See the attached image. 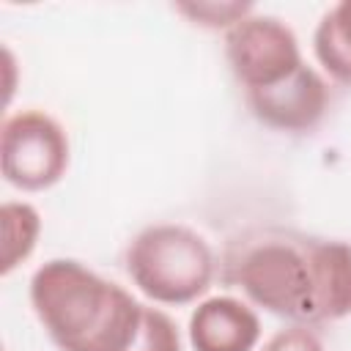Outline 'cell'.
<instances>
[{
	"mask_svg": "<svg viewBox=\"0 0 351 351\" xmlns=\"http://www.w3.org/2000/svg\"><path fill=\"white\" fill-rule=\"evenodd\" d=\"M225 280L269 315L288 324H332L351 315V241L293 228L239 236Z\"/></svg>",
	"mask_w": 351,
	"mask_h": 351,
	"instance_id": "1",
	"label": "cell"
},
{
	"mask_svg": "<svg viewBox=\"0 0 351 351\" xmlns=\"http://www.w3.org/2000/svg\"><path fill=\"white\" fill-rule=\"evenodd\" d=\"M27 296L58 351H129L145 307L77 258L44 261L30 277Z\"/></svg>",
	"mask_w": 351,
	"mask_h": 351,
	"instance_id": "2",
	"label": "cell"
},
{
	"mask_svg": "<svg viewBox=\"0 0 351 351\" xmlns=\"http://www.w3.org/2000/svg\"><path fill=\"white\" fill-rule=\"evenodd\" d=\"M132 285L151 302L181 307L200 302L217 271V258L206 236L181 222L143 228L123 252Z\"/></svg>",
	"mask_w": 351,
	"mask_h": 351,
	"instance_id": "3",
	"label": "cell"
},
{
	"mask_svg": "<svg viewBox=\"0 0 351 351\" xmlns=\"http://www.w3.org/2000/svg\"><path fill=\"white\" fill-rule=\"evenodd\" d=\"M71 145L63 123L36 107L8 112L0 126V170L19 192H44L63 181Z\"/></svg>",
	"mask_w": 351,
	"mask_h": 351,
	"instance_id": "4",
	"label": "cell"
},
{
	"mask_svg": "<svg viewBox=\"0 0 351 351\" xmlns=\"http://www.w3.org/2000/svg\"><path fill=\"white\" fill-rule=\"evenodd\" d=\"M225 60L244 93L269 90L307 63L293 27L258 11L225 33Z\"/></svg>",
	"mask_w": 351,
	"mask_h": 351,
	"instance_id": "5",
	"label": "cell"
},
{
	"mask_svg": "<svg viewBox=\"0 0 351 351\" xmlns=\"http://www.w3.org/2000/svg\"><path fill=\"white\" fill-rule=\"evenodd\" d=\"M244 101L261 126L282 134H304L313 132L329 110V82L318 69L304 63L280 85L244 93Z\"/></svg>",
	"mask_w": 351,
	"mask_h": 351,
	"instance_id": "6",
	"label": "cell"
},
{
	"mask_svg": "<svg viewBox=\"0 0 351 351\" xmlns=\"http://www.w3.org/2000/svg\"><path fill=\"white\" fill-rule=\"evenodd\" d=\"M186 340L192 351H258L261 315L247 299L206 296L189 313Z\"/></svg>",
	"mask_w": 351,
	"mask_h": 351,
	"instance_id": "7",
	"label": "cell"
},
{
	"mask_svg": "<svg viewBox=\"0 0 351 351\" xmlns=\"http://www.w3.org/2000/svg\"><path fill=\"white\" fill-rule=\"evenodd\" d=\"M313 55L326 77L351 85V0L324 11L313 30Z\"/></svg>",
	"mask_w": 351,
	"mask_h": 351,
	"instance_id": "8",
	"label": "cell"
},
{
	"mask_svg": "<svg viewBox=\"0 0 351 351\" xmlns=\"http://www.w3.org/2000/svg\"><path fill=\"white\" fill-rule=\"evenodd\" d=\"M0 225H3L0 274L8 277L36 252L41 236V214L27 200H5L0 206Z\"/></svg>",
	"mask_w": 351,
	"mask_h": 351,
	"instance_id": "9",
	"label": "cell"
},
{
	"mask_svg": "<svg viewBox=\"0 0 351 351\" xmlns=\"http://www.w3.org/2000/svg\"><path fill=\"white\" fill-rule=\"evenodd\" d=\"M176 14L186 16L192 25L197 27H206V30H230L236 27L241 19H247L250 14H255V5L252 3H236V0H228V3H217V0H203V3H176L173 5Z\"/></svg>",
	"mask_w": 351,
	"mask_h": 351,
	"instance_id": "10",
	"label": "cell"
},
{
	"mask_svg": "<svg viewBox=\"0 0 351 351\" xmlns=\"http://www.w3.org/2000/svg\"><path fill=\"white\" fill-rule=\"evenodd\" d=\"M129 351H184V340L176 321L162 307L145 304L137 337L129 346Z\"/></svg>",
	"mask_w": 351,
	"mask_h": 351,
	"instance_id": "11",
	"label": "cell"
},
{
	"mask_svg": "<svg viewBox=\"0 0 351 351\" xmlns=\"http://www.w3.org/2000/svg\"><path fill=\"white\" fill-rule=\"evenodd\" d=\"M258 351H324V343L313 326L288 324V326L277 329Z\"/></svg>",
	"mask_w": 351,
	"mask_h": 351,
	"instance_id": "12",
	"label": "cell"
}]
</instances>
